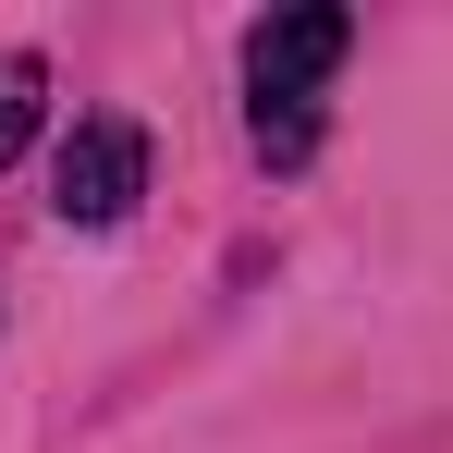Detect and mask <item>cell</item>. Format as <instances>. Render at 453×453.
<instances>
[{
    "label": "cell",
    "instance_id": "6da1fadb",
    "mask_svg": "<svg viewBox=\"0 0 453 453\" xmlns=\"http://www.w3.org/2000/svg\"><path fill=\"white\" fill-rule=\"evenodd\" d=\"M356 50V25L331 12V0H306V12H270L257 25V50H245V86H257V159L270 172H295L306 148H319V86H331V62Z\"/></svg>",
    "mask_w": 453,
    "mask_h": 453
},
{
    "label": "cell",
    "instance_id": "7a4b0ae2",
    "mask_svg": "<svg viewBox=\"0 0 453 453\" xmlns=\"http://www.w3.org/2000/svg\"><path fill=\"white\" fill-rule=\"evenodd\" d=\"M50 184H62L50 209H62L74 233H111L123 209H135V196H148V135H135V123H74Z\"/></svg>",
    "mask_w": 453,
    "mask_h": 453
},
{
    "label": "cell",
    "instance_id": "3957f363",
    "mask_svg": "<svg viewBox=\"0 0 453 453\" xmlns=\"http://www.w3.org/2000/svg\"><path fill=\"white\" fill-rule=\"evenodd\" d=\"M37 98H50V62H0V159H25V135H37Z\"/></svg>",
    "mask_w": 453,
    "mask_h": 453
}]
</instances>
